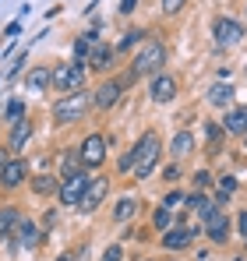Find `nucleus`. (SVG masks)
<instances>
[{
    "mask_svg": "<svg viewBox=\"0 0 247 261\" xmlns=\"http://www.w3.org/2000/svg\"><path fill=\"white\" fill-rule=\"evenodd\" d=\"M88 102H95V95H88V92H75V95H64L57 106H53V117L60 120V124H75V120H82L85 110H88Z\"/></svg>",
    "mask_w": 247,
    "mask_h": 261,
    "instance_id": "1",
    "label": "nucleus"
},
{
    "mask_svg": "<svg viewBox=\"0 0 247 261\" xmlns=\"http://www.w3.org/2000/svg\"><path fill=\"white\" fill-rule=\"evenodd\" d=\"M134 155H138V163H134V173L145 180V176L156 170V159H159V138H156L152 130H149L145 138H138V145H134Z\"/></svg>",
    "mask_w": 247,
    "mask_h": 261,
    "instance_id": "2",
    "label": "nucleus"
},
{
    "mask_svg": "<svg viewBox=\"0 0 247 261\" xmlns=\"http://www.w3.org/2000/svg\"><path fill=\"white\" fill-rule=\"evenodd\" d=\"M166 64V46L163 43H145L134 57V74H159Z\"/></svg>",
    "mask_w": 247,
    "mask_h": 261,
    "instance_id": "3",
    "label": "nucleus"
},
{
    "mask_svg": "<svg viewBox=\"0 0 247 261\" xmlns=\"http://www.w3.org/2000/svg\"><path fill=\"white\" fill-rule=\"evenodd\" d=\"M53 85L60 88L64 95H75V92H82L85 85V64H60L57 71H53Z\"/></svg>",
    "mask_w": 247,
    "mask_h": 261,
    "instance_id": "4",
    "label": "nucleus"
},
{
    "mask_svg": "<svg viewBox=\"0 0 247 261\" xmlns=\"http://www.w3.org/2000/svg\"><path fill=\"white\" fill-rule=\"evenodd\" d=\"M88 184H92V176L88 173H71L64 184H60V205H82L85 191H88Z\"/></svg>",
    "mask_w": 247,
    "mask_h": 261,
    "instance_id": "5",
    "label": "nucleus"
},
{
    "mask_svg": "<svg viewBox=\"0 0 247 261\" xmlns=\"http://www.w3.org/2000/svg\"><path fill=\"white\" fill-rule=\"evenodd\" d=\"M244 39V25L233 21V18H219L215 21V43L219 46H237Z\"/></svg>",
    "mask_w": 247,
    "mask_h": 261,
    "instance_id": "6",
    "label": "nucleus"
},
{
    "mask_svg": "<svg viewBox=\"0 0 247 261\" xmlns=\"http://www.w3.org/2000/svg\"><path fill=\"white\" fill-rule=\"evenodd\" d=\"M82 163L85 166H99L103 159H106V138H99V134H88L82 141Z\"/></svg>",
    "mask_w": 247,
    "mask_h": 261,
    "instance_id": "7",
    "label": "nucleus"
},
{
    "mask_svg": "<svg viewBox=\"0 0 247 261\" xmlns=\"http://www.w3.org/2000/svg\"><path fill=\"white\" fill-rule=\"evenodd\" d=\"M106 194H110V180H106V176H92V184H88V191H85V198H82V208L85 212L99 208Z\"/></svg>",
    "mask_w": 247,
    "mask_h": 261,
    "instance_id": "8",
    "label": "nucleus"
},
{
    "mask_svg": "<svg viewBox=\"0 0 247 261\" xmlns=\"http://www.w3.org/2000/svg\"><path fill=\"white\" fill-rule=\"evenodd\" d=\"M191 240H194V229H187V226H173V229H166L163 247H166V251H180V247H187Z\"/></svg>",
    "mask_w": 247,
    "mask_h": 261,
    "instance_id": "9",
    "label": "nucleus"
},
{
    "mask_svg": "<svg viewBox=\"0 0 247 261\" xmlns=\"http://www.w3.org/2000/svg\"><path fill=\"white\" fill-rule=\"evenodd\" d=\"M149 92H152V99H156V102H169V99L177 95V82H173L169 74H156Z\"/></svg>",
    "mask_w": 247,
    "mask_h": 261,
    "instance_id": "10",
    "label": "nucleus"
},
{
    "mask_svg": "<svg viewBox=\"0 0 247 261\" xmlns=\"http://www.w3.org/2000/svg\"><path fill=\"white\" fill-rule=\"evenodd\" d=\"M124 92V82H106V85H99V92H95V106L99 110H110L117 99H120Z\"/></svg>",
    "mask_w": 247,
    "mask_h": 261,
    "instance_id": "11",
    "label": "nucleus"
},
{
    "mask_svg": "<svg viewBox=\"0 0 247 261\" xmlns=\"http://www.w3.org/2000/svg\"><path fill=\"white\" fill-rule=\"evenodd\" d=\"M226 229H230V222H226L223 212H212V216L205 219V233L215 240V244H223V240H226Z\"/></svg>",
    "mask_w": 247,
    "mask_h": 261,
    "instance_id": "12",
    "label": "nucleus"
},
{
    "mask_svg": "<svg viewBox=\"0 0 247 261\" xmlns=\"http://www.w3.org/2000/svg\"><path fill=\"white\" fill-rule=\"evenodd\" d=\"M0 180H4V187H18V184L25 180V163H21V159H11V163L4 166Z\"/></svg>",
    "mask_w": 247,
    "mask_h": 261,
    "instance_id": "13",
    "label": "nucleus"
},
{
    "mask_svg": "<svg viewBox=\"0 0 247 261\" xmlns=\"http://www.w3.org/2000/svg\"><path fill=\"white\" fill-rule=\"evenodd\" d=\"M50 85H53V71H46V67H32L29 71V88L32 92H46Z\"/></svg>",
    "mask_w": 247,
    "mask_h": 261,
    "instance_id": "14",
    "label": "nucleus"
},
{
    "mask_svg": "<svg viewBox=\"0 0 247 261\" xmlns=\"http://www.w3.org/2000/svg\"><path fill=\"white\" fill-rule=\"evenodd\" d=\"M223 127L230 130V134H247V110H230L226 120H223Z\"/></svg>",
    "mask_w": 247,
    "mask_h": 261,
    "instance_id": "15",
    "label": "nucleus"
},
{
    "mask_svg": "<svg viewBox=\"0 0 247 261\" xmlns=\"http://www.w3.org/2000/svg\"><path fill=\"white\" fill-rule=\"evenodd\" d=\"M208 102H212V106H230V102H233V85H226V82L212 85L208 88Z\"/></svg>",
    "mask_w": 247,
    "mask_h": 261,
    "instance_id": "16",
    "label": "nucleus"
},
{
    "mask_svg": "<svg viewBox=\"0 0 247 261\" xmlns=\"http://www.w3.org/2000/svg\"><path fill=\"white\" fill-rule=\"evenodd\" d=\"M18 226H21V219L18 212L7 205V208H0V237H11V233H18Z\"/></svg>",
    "mask_w": 247,
    "mask_h": 261,
    "instance_id": "17",
    "label": "nucleus"
},
{
    "mask_svg": "<svg viewBox=\"0 0 247 261\" xmlns=\"http://www.w3.org/2000/svg\"><path fill=\"white\" fill-rule=\"evenodd\" d=\"M39 240L42 237H39V226H36V222H21V226H18V244H21V247H36Z\"/></svg>",
    "mask_w": 247,
    "mask_h": 261,
    "instance_id": "18",
    "label": "nucleus"
},
{
    "mask_svg": "<svg viewBox=\"0 0 247 261\" xmlns=\"http://www.w3.org/2000/svg\"><path fill=\"white\" fill-rule=\"evenodd\" d=\"M32 138V120H18L14 134H11V148H25V141Z\"/></svg>",
    "mask_w": 247,
    "mask_h": 261,
    "instance_id": "19",
    "label": "nucleus"
},
{
    "mask_svg": "<svg viewBox=\"0 0 247 261\" xmlns=\"http://www.w3.org/2000/svg\"><path fill=\"white\" fill-rule=\"evenodd\" d=\"M113 57H117V49H110V46H95V49H92V64H95L99 71L113 67Z\"/></svg>",
    "mask_w": 247,
    "mask_h": 261,
    "instance_id": "20",
    "label": "nucleus"
},
{
    "mask_svg": "<svg viewBox=\"0 0 247 261\" xmlns=\"http://www.w3.org/2000/svg\"><path fill=\"white\" fill-rule=\"evenodd\" d=\"M187 205H191V208H194V212L202 216V222H205V219L212 216V212H215V205L208 201L205 194H191V198H187Z\"/></svg>",
    "mask_w": 247,
    "mask_h": 261,
    "instance_id": "21",
    "label": "nucleus"
},
{
    "mask_svg": "<svg viewBox=\"0 0 247 261\" xmlns=\"http://www.w3.org/2000/svg\"><path fill=\"white\" fill-rule=\"evenodd\" d=\"M134 212H138V201L134 198H124V201H117V208H113V222H127Z\"/></svg>",
    "mask_w": 247,
    "mask_h": 261,
    "instance_id": "22",
    "label": "nucleus"
},
{
    "mask_svg": "<svg viewBox=\"0 0 247 261\" xmlns=\"http://www.w3.org/2000/svg\"><path fill=\"white\" fill-rule=\"evenodd\" d=\"M191 148H194V134H191V130H180V134L173 138V152H177V155H187Z\"/></svg>",
    "mask_w": 247,
    "mask_h": 261,
    "instance_id": "23",
    "label": "nucleus"
},
{
    "mask_svg": "<svg viewBox=\"0 0 247 261\" xmlns=\"http://www.w3.org/2000/svg\"><path fill=\"white\" fill-rule=\"evenodd\" d=\"M53 187H57V180H53L50 173H42V176H36V180H32V191H36V194H50Z\"/></svg>",
    "mask_w": 247,
    "mask_h": 261,
    "instance_id": "24",
    "label": "nucleus"
},
{
    "mask_svg": "<svg viewBox=\"0 0 247 261\" xmlns=\"http://www.w3.org/2000/svg\"><path fill=\"white\" fill-rule=\"evenodd\" d=\"M141 39H145V32H141V29H131V32L120 39V46H117V49H131V46H138Z\"/></svg>",
    "mask_w": 247,
    "mask_h": 261,
    "instance_id": "25",
    "label": "nucleus"
},
{
    "mask_svg": "<svg viewBox=\"0 0 247 261\" xmlns=\"http://www.w3.org/2000/svg\"><path fill=\"white\" fill-rule=\"evenodd\" d=\"M7 120H14V124H18V120H25V106H21L18 99H14V102H7Z\"/></svg>",
    "mask_w": 247,
    "mask_h": 261,
    "instance_id": "26",
    "label": "nucleus"
},
{
    "mask_svg": "<svg viewBox=\"0 0 247 261\" xmlns=\"http://www.w3.org/2000/svg\"><path fill=\"white\" fill-rule=\"evenodd\" d=\"M180 201H184V194H180V191H173V194H169V198L163 201V208H169V212H173V208H177Z\"/></svg>",
    "mask_w": 247,
    "mask_h": 261,
    "instance_id": "27",
    "label": "nucleus"
},
{
    "mask_svg": "<svg viewBox=\"0 0 247 261\" xmlns=\"http://www.w3.org/2000/svg\"><path fill=\"white\" fill-rule=\"evenodd\" d=\"M156 226H159V229H169V208H159V212H156Z\"/></svg>",
    "mask_w": 247,
    "mask_h": 261,
    "instance_id": "28",
    "label": "nucleus"
},
{
    "mask_svg": "<svg viewBox=\"0 0 247 261\" xmlns=\"http://www.w3.org/2000/svg\"><path fill=\"white\" fill-rule=\"evenodd\" d=\"M184 4H187V0H163V11H166V14H177Z\"/></svg>",
    "mask_w": 247,
    "mask_h": 261,
    "instance_id": "29",
    "label": "nucleus"
},
{
    "mask_svg": "<svg viewBox=\"0 0 247 261\" xmlns=\"http://www.w3.org/2000/svg\"><path fill=\"white\" fill-rule=\"evenodd\" d=\"M103 261H124V251H120V247H106Z\"/></svg>",
    "mask_w": 247,
    "mask_h": 261,
    "instance_id": "30",
    "label": "nucleus"
},
{
    "mask_svg": "<svg viewBox=\"0 0 247 261\" xmlns=\"http://www.w3.org/2000/svg\"><path fill=\"white\" fill-rule=\"evenodd\" d=\"M194 184H198V187H208V184H212V173H208V170H198V173H194Z\"/></svg>",
    "mask_w": 247,
    "mask_h": 261,
    "instance_id": "31",
    "label": "nucleus"
},
{
    "mask_svg": "<svg viewBox=\"0 0 247 261\" xmlns=\"http://www.w3.org/2000/svg\"><path fill=\"white\" fill-rule=\"evenodd\" d=\"M163 176H166V180H177V176H180V166H177V163H173V166H166Z\"/></svg>",
    "mask_w": 247,
    "mask_h": 261,
    "instance_id": "32",
    "label": "nucleus"
},
{
    "mask_svg": "<svg viewBox=\"0 0 247 261\" xmlns=\"http://www.w3.org/2000/svg\"><path fill=\"white\" fill-rule=\"evenodd\" d=\"M134 7H138V0H120V11H124V14H131Z\"/></svg>",
    "mask_w": 247,
    "mask_h": 261,
    "instance_id": "33",
    "label": "nucleus"
},
{
    "mask_svg": "<svg viewBox=\"0 0 247 261\" xmlns=\"http://www.w3.org/2000/svg\"><path fill=\"white\" fill-rule=\"evenodd\" d=\"M237 226H240V233L247 237V212H240V216H237Z\"/></svg>",
    "mask_w": 247,
    "mask_h": 261,
    "instance_id": "34",
    "label": "nucleus"
},
{
    "mask_svg": "<svg viewBox=\"0 0 247 261\" xmlns=\"http://www.w3.org/2000/svg\"><path fill=\"white\" fill-rule=\"evenodd\" d=\"M7 163H11V159H7V155H4V148H0V173H4V166H7Z\"/></svg>",
    "mask_w": 247,
    "mask_h": 261,
    "instance_id": "35",
    "label": "nucleus"
},
{
    "mask_svg": "<svg viewBox=\"0 0 247 261\" xmlns=\"http://www.w3.org/2000/svg\"><path fill=\"white\" fill-rule=\"evenodd\" d=\"M57 261H67V258H57Z\"/></svg>",
    "mask_w": 247,
    "mask_h": 261,
    "instance_id": "36",
    "label": "nucleus"
}]
</instances>
